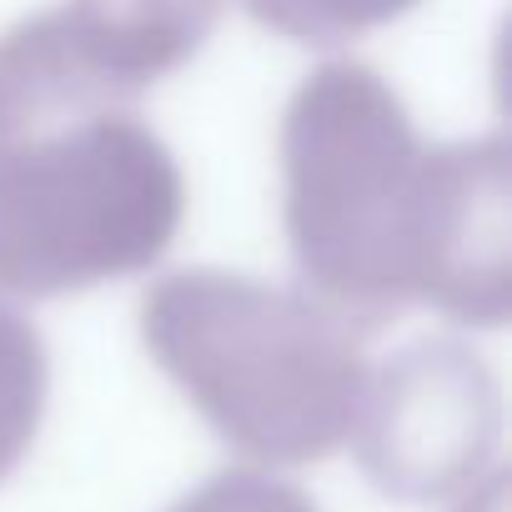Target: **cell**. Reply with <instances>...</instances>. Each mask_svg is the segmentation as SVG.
Listing matches in <instances>:
<instances>
[{"label":"cell","mask_w":512,"mask_h":512,"mask_svg":"<svg viewBox=\"0 0 512 512\" xmlns=\"http://www.w3.org/2000/svg\"><path fill=\"white\" fill-rule=\"evenodd\" d=\"M457 512H507V477H502V472H487V477L457 502Z\"/></svg>","instance_id":"obj_10"},{"label":"cell","mask_w":512,"mask_h":512,"mask_svg":"<svg viewBox=\"0 0 512 512\" xmlns=\"http://www.w3.org/2000/svg\"><path fill=\"white\" fill-rule=\"evenodd\" d=\"M141 342L186 402L256 467L332 457L367 382L362 327L231 272H176L141 302Z\"/></svg>","instance_id":"obj_1"},{"label":"cell","mask_w":512,"mask_h":512,"mask_svg":"<svg viewBox=\"0 0 512 512\" xmlns=\"http://www.w3.org/2000/svg\"><path fill=\"white\" fill-rule=\"evenodd\" d=\"M241 6L277 36L337 46L407 16L417 0H241Z\"/></svg>","instance_id":"obj_8"},{"label":"cell","mask_w":512,"mask_h":512,"mask_svg":"<svg viewBox=\"0 0 512 512\" xmlns=\"http://www.w3.org/2000/svg\"><path fill=\"white\" fill-rule=\"evenodd\" d=\"M407 297L452 322L502 327L512 312V216L507 146L497 136L427 146L412 236Z\"/></svg>","instance_id":"obj_5"},{"label":"cell","mask_w":512,"mask_h":512,"mask_svg":"<svg viewBox=\"0 0 512 512\" xmlns=\"http://www.w3.org/2000/svg\"><path fill=\"white\" fill-rule=\"evenodd\" d=\"M502 432V397L482 357L457 342H417L367 372L352 452L397 502H462L487 472Z\"/></svg>","instance_id":"obj_4"},{"label":"cell","mask_w":512,"mask_h":512,"mask_svg":"<svg viewBox=\"0 0 512 512\" xmlns=\"http://www.w3.org/2000/svg\"><path fill=\"white\" fill-rule=\"evenodd\" d=\"M171 512H322V507L302 487L272 477L267 467H231L206 477Z\"/></svg>","instance_id":"obj_9"},{"label":"cell","mask_w":512,"mask_h":512,"mask_svg":"<svg viewBox=\"0 0 512 512\" xmlns=\"http://www.w3.org/2000/svg\"><path fill=\"white\" fill-rule=\"evenodd\" d=\"M46 412V347L26 317L0 302V482L31 452Z\"/></svg>","instance_id":"obj_7"},{"label":"cell","mask_w":512,"mask_h":512,"mask_svg":"<svg viewBox=\"0 0 512 512\" xmlns=\"http://www.w3.org/2000/svg\"><path fill=\"white\" fill-rule=\"evenodd\" d=\"M176 156L131 106L0 126V292L66 297L161 262L181 231Z\"/></svg>","instance_id":"obj_2"},{"label":"cell","mask_w":512,"mask_h":512,"mask_svg":"<svg viewBox=\"0 0 512 512\" xmlns=\"http://www.w3.org/2000/svg\"><path fill=\"white\" fill-rule=\"evenodd\" d=\"M216 16L221 0H66L51 11L81 66L126 101L181 71L206 46Z\"/></svg>","instance_id":"obj_6"},{"label":"cell","mask_w":512,"mask_h":512,"mask_svg":"<svg viewBox=\"0 0 512 512\" xmlns=\"http://www.w3.org/2000/svg\"><path fill=\"white\" fill-rule=\"evenodd\" d=\"M422 161L407 106L357 61L312 71L282 116V221L297 272L352 327L412 307L407 236Z\"/></svg>","instance_id":"obj_3"}]
</instances>
